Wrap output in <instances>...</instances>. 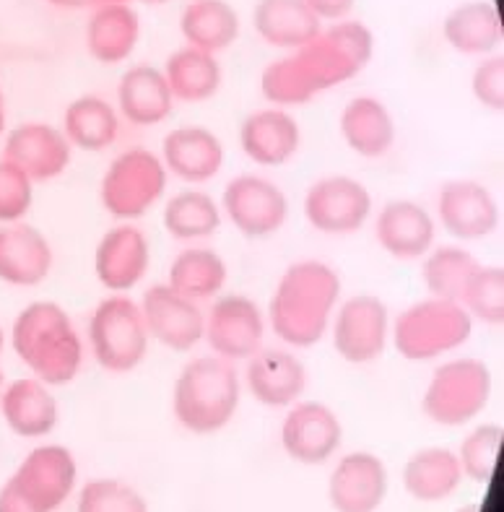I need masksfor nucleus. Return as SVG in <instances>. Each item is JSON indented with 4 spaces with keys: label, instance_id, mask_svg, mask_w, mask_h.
I'll return each mask as SVG.
<instances>
[{
    "label": "nucleus",
    "instance_id": "41",
    "mask_svg": "<svg viewBox=\"0 0 504 512\" xmlns=\"http://www.w3.org/2000/svg\"><path fill=\"white\" fill-rule=\"evenodd\" d=\"M34 185L16 164L0 156V227L26 221L34 206Z\"/></svg>",
    "mask_w": 504,
    "mask_h": 512
},
{
    "label": "nucleus",
    "instance_id": "46",
    "mask_svg": "<svg viewBox=\"0 0 504 512\" xmlns=\"http://www.w3.org/2000/svg\"><path fill=\"white\" fill-rule=\"evenodd\" d=\"M6 346H8V333L3 331V325H0V359L6 354ZM0 383H3V372H0Z\"/></svg>",
    "mask_w": 504,
    "mask_h": 512
},
{
    "label": "nucleus",
    "instance_id": "15",
    "mask_svg": "<svg viewBox=\"0 0 504 512\" xmlns=\"http://www.w3.org/2000/svg\"><path fill=\"white\" fill-rule=\"evenodd\" d=\"M138 307H141L151 344H159L175 354H190L203 344L206 307L177 294L167 281L146 286V292L138 299Z\"/></svg>",
    "mask_w": 504,
    "mask_h": 512
},
{
    "label": "nucleus",
    "instance_id": "14",
    "mask_svg": "<svg viewBox=\"0 0 504 512\" xmlns=\"http://www.w3.org/2000/svg\"><path fill=\"white\" fill-rule=\"evenodd\" d=\"M437 229L458 245H476L494 237L502 224V206L489 185L473 177H453L437 193Z\"/></svg>",
    "mask_w": 504,
    "mask_h": 512
},
{
    "label": "nucleus",
    "instance_id": "2",
    "mask_svg": "<svg viewBox=\"0 0 504 512\" xmlns=\"http://www.w3.org/2000/svg\"><path fill=\"white\" fill-rule=\"evenodd\" d=\"M343 299V279L320 258H299L284 268L265 307L268 333L286 349H315L328 338Z\"/></svg>",
    "mask_w": 504,
    "mask_h": 512
},
{
    "label": "nucleus",
    "instance_id": "25",
    "mask_svg": "<svg viewBox=\"0 0 504 512\" xmlns=\"http://www.w3.org/2000/svg\"><path fill=\"white\" fill-rule=\"evenodd\" d=\"M0 416L21 440H45L60 424L55 388L32 375L16 377L0 390Z\"/></svg>",
    "mask_w": 504,
    "mask_h": 512
},
{
    "label": "nucleus",
    "instance_id": "37",
    "mask_svg": "<svg viewBox=\"0 0 504 512\" xmlns=\"http://www.w3.org/2000/svg\"><path fill=\"white\" fill-rule=\"evenodd\" d=\"M419 263L427 297L450 299V302L463 299L468 284L481 268V260L471 253V247L458 242L434 245Z\"/></svg>",
    "mask_w": 504,
    "mask_h": 512
},
{
    "label": "nucleus",
    "instance_id": "11",
    "mask_svg": "<svg viewBox=\"0 0 504 512\" xmlns=\"http://www.w3.org/2000/svg\"><path fill=\"white\" fill-rule=\"evenodd\" d=\"M302 216L323 237H351L372 221L375 198L356 177L323 175L304 190Z\"/></svg>",
    "mask_w": 504,
    "mask_h": 512
},
{
    "label": "nucleus",
    "instance_id": "20",
    "mask_svg": "<svg viewBox=\"0 0 504 512\" xmlns=\"http://www.w3.org/2000/svg\"><path fill=\"white\" fill-rule=\"evenodd\" d=\"M167 175L185 188H203L216 180L227 164V149L219 133L206 125H177L162 138L159 149Z\"/></svg>",
    "mask_w": 504,
    "mask_h": 512
},
{
    "label": "nucleus",
    "instance_id": "42",
    "mask_svg": "<svg viewBox=\"0 0 504 512\" xmlns=\"http://www.w3.org/2000/svg\"><path fill=\"white\" fill-rule=\"evenodd\" d=\"M473 99L492 115L504 112V58L499 52L481 58L471 73Z\"/></svg>",
    "mask_w": 504,
    "mask_h": 512
},
{
    "label": "nucleus",
    "instance_id": "23",
    "mask_svg": "<svg viewBox=\"0 0 504 512\" xmlns=\"http://www.w3.org/2000/svg\"><path fill=\"white\" fill-rule=\"evenodd\" d=\"M375 240L388 258L419 263L437 245V221L427 206L411 198H393L372 216Z\"/></svg>",
    "mask_w": 504,
    "mask_h": 512
},
{
    "label": "nucleus",
    "instance_id": "21",
    "mask_svg": "<svg viewBox=\"0 0 504 512\" xmlns=\"http://www.w3.org/2000/svg\"><path fill=\"white\" fill-rule=\"evenodd\" d=\"M390 492V471L380 455L351 450L341 455L328 476L333 512H377Z\"/></svg>",
    "mask_w": 504,
    "mask_h": 512
},
{
    "label": "nucleus",
    "instance_id": "1",
    "mask_svg": "<svg viewBox=\"0 0 504 512\" xmlns=\"http://www.w3.org/2000/svg\"><path fill=\"white\" fill-rule=\"evenodd\" d=\"M375 55V34L364 21L343 19L323 26L312 42L271 60L260 73L265 104L294 110L312 99L349 84Z\"/></svg>",
    "mask_w": 504,
    "mask_h": 512
},
{
    "label": "nucleus",
    "instance_id": "12",
    "mask_svg": "<svg viewBox=\"0 0 504 512\" xmlns=\"http://www.w3.org/2000/svg\"><path fill=\"white\" fill-rule=\"evenodd\" d=\"M224 221L245 240L260 242L276 237L289 221V195L271 177L242 172L224 185L219 198Z\"/></svg>",
    "mask_w": 504,
    "mask_h": 512
},
{
    "label": "nucleus",
    "instance_id": "19",
    "mask_svg": "<svg viewBox=\"0 0 504 512\" xmlns=\"http://www.w3.org/2000/svg\"><path fill=\"white\" fill-rule=\"evenodd\" d=\"M0 156L16 164L34 185H47L68 172L73 162V146L63 136L60 125L45 123V120H26L6 130Z\"/></svg>",
    "mask_w": 504,
    "mask_h": 512
},
{
    "label": "nucleus",
    "instance_id": "3",
    "mask_svg": "<svg viewBox=\"0 0 504 512\" xmlns=\"http://www.w3.org/2000/svg\"><path fill=\"white\" fill-rule=\"evenodd\" d=\"M8 346L29 375L55 390L76 383L84 370V336L71 312L52 299H37L16 312Z\"/></svg>",
    "mask_w": 504,
    "mask_h": 512
},
{
    "label": "nucleus",
    "instance_id": "28",
    "mask_svg": "<svg viewBox=\"0 0 504 512\" xmlns=\"http://www.w3.org/2000/svg\"><path fill=\"white\" fill-rule=\"evenodd\" d=\"M141 13L130 3H104L91 8L86 21V50L97 63L120 65L141 42Z\"/></svg>",
    "mask_w": 504,
    "mask_h": 512
},
{
    "label": "nucleus",
    "instance_id": "5",
    "mask_svg": "<svg viewBox=\"0 0 504 512\" xmlns=\"http://www.w3.org/2000/svg\"><path fill=\"white\" fill-rule=\"evenodd\" d=\"M476 323L460 302L424 297L403 307L390 325V346L414 364L442 362L471 341Z\"/></svg>",
    "mask_w": 504,
    "mask_h": 512
},
{
    "label": "nucleus",
    "instance_id": "47",
    "mask_svg": "<svg viewBox=\"0 0 504 512\" xmlns=\"http://www.w3.org/2000/svg\"><path fill=\"white\" fill-rule=\"evenodd\" d=\"M455 512H481V505H476V502H468V505L458 507Z\"/></svg>",
    "mask_w": 504,
    "mask_h": 512
},
{
    "label": "nucleus",
    "instance_id": "35",
    "mask_svg": "<svg viewBox=\"0 0 504 512\" xmlns=\"http://www.w3.org/2000/svg\"><path fill=\"white\" fill-rule=\"evenodd\" d=\"M177 26L188 47L221 55L240 39L242 19L229 0H190Z\"/></svg>",
    "mask_w": 504,
    "mask_h": 512
},
{
    "label": "nucleus",
    "instance_id": "30",
    "mask_svg": "<svg viewBox=\"0 0 504 512\" xmlns=\"http://www.w3.org/2000/svg\"><path fill=\"white\" fill-rule=\"evenodd\" d=\"M447 47L466 58H489L502 45V16L492 0H466L450 8L442 21Z\"/></svg>",
    "mask_w": 504,
    "mask_h": 512
},
{
    "label": "nucleus",
    "instance_id": "38",
    "mask_svg": "<svg viewBox=\"0 0 504 512\" xmlns=\"http://www.w3.org/2000/svg\"><path fill=\"white\" fill-rule=\"evenodd\" d=\"M502 445V424H471V429H468L466 437L460 440L458 450H455L460 468H463V479L473 481V484H479V487H489L494 476H497L499 458H502Z\"/></svg>",
    "mask_w": 504,
    "mask_h": 512
},
{
    "label": "nucleus",
    "instance_id": "34",
    "mask_svg": "<svg viewBox=\"0 0 504 512\" xmlns=\"http://www.w3.org/2000/svg\"><path fill=\"white\" fill-rule=\"evenodd\" d=\"M252 26L265 45L294 52L323 32V24L304 0H258Z\"/></svg>",
    "mask_w": 504,
    "mask_h": 512
},
{
    "label": "nucleus",
    "instance_id": "18",
    "mask_svg": "<svg viewBox=\"0 0 504 512\" xmlns=\"http://www.w3.org/2000/svg\"><path fill=\"white\" fill-rule=\"evenodd\" d=\"M240 377L252 401L271 411H286L302 401L310 383V372L299 354L286 346H263L242 364Z\"/></svg>",
    "mask_w": 504,
    "mask_h": 512
},
{
    "label": "nucleus",
    "instance_id": "32",
    "mask_svg": "<svg viewBox=\"0 0 504 512\" xmlns=\"http://www.w3.org/2000/svg\"><path fill=\"white\" fill-rule=\"evenodd\" d=\"M229 281V266L219 250L203 245H182L180 253L172 258L167 271V284L182 297L193 299L206 307L219 294H224Z\"/></svg>",
    "mask_w": 504,
    "mask_h": 512
},
{
    "label": "nucleus",
    "instance_id": "31",
    "mask_svg": "<svg viewBox=\"0 0 504 512\" xmlns=\"http://www.w3.org/2000/svg\"><path fill=\"white\" fill-rule=\"evenodd\" d=\"M60 130L73 146V151L104 154L120 138L123 117L110 99L99 97V94H81V97L71 99L63 110Z\"/></svg>",
    "mask_w": 504,
    "mask_h": 512
},
{
    "label": "nucleus",
    "instance_id": "44",
    "mask_svg": "<svg viewBox=\"0 0 504 512\" xmlns=\"http://www.w3.org/2000/svg\"><path fill=\"white\" fill-rule=\"evenodd\" d=\"M50 6L63 8V11H84V8H97L110 3V0H47Z\"/></svg>",
    "mask_w": 504,
    "mask_h": 512
},
{
    "label": "nucleus",
    "instance_id": "8",
    "mask_svg": "<svg viewBox=\"0 0 504 512\" xmlns=\"http://www.w3.org/2000/svg\"><path fill=\"white\" fill-rule=\"evenodd\" d=\"M86 349L110 375L136 372L151 351L138 299L130 294H107L99 299L86 325Z\"/></svg>",
    "mask_w": 504,
    "mask_h": 512
},
{
    "label": "nucleus",
    "instance_id": "6",
    "mask_svg": "<svg viewBox=\"0 0 504 512\" xmlns=\"http://www.w3.org/2000/svg\"><path fill=\"white\" fill-rule=\"evenodd\" d=\"M494 398V372L479 357L442 359L421 393V414L440 429H463L479 422Z\"/></svg>",
    "mask_w": 504,
    "mask_h": 512
},
{
    "label": "nucleus",
    "instance_id": "9",
    "mask_svg": "<svg viewBox=\"0 0 504 512\" xmlns=\"http://www.w3.org/2000/svg\"><path fill=\"white\" fill-rule=\"evenodd\" d=\"M169 180L172 177L167 175L159 151L133 146L112 156L104 169L99 180V203L115 221L138 224L167 198Z\"/></svg>",
    "mask_w": 504,
    "mask_h": 512
},
{
    "label": "nucleus",
    "instance_id": "40",
    "mask_svg": "<svg viewBox=\"0 0 504 512\" xmlns=\"http://www.w3.org/2000/svg\"><path fill=\"white\" fill-rule=\"evenodd\" d=\"M76 512H151V507L128 481L89 479L78 489Z\"/></svg>",
    "mask_w": 504,
    "mask_h": 512
},
{
    "label": "nucleus",
    "instance_id": "43",
    "mask_svg": "<svg viewBox=\"0 0 504 512\" xmlns=\"http://www.w3.org/2000/svg\"><path fill=\"white\" fill-rule=\"evenodd\" d=\"M304 3L320 19V24H325V21L336 24V21L351 19V11L356 6V0H304Z\"/></svg>",
    "mask_w": 504,
    "mask_h": 512
},
{
    "label": "nucleus",
    "instance_id": "13",
    "mask_svg": "<svg viewBox=\"0 0 504 512\" xmlns=\"http://www.w3.org/2000/svg\"><path fill=\"white\" fill-rule=\"evenodd\" d=\"M268 341L265 310L252 297L240 292H224L208 302L203 344L208 354L227 359L232 364H245L255 357Z\"/></svg>",
    "mask_w": 504,
    "mask_h": 512
},
{
    "label": "nucleus",
    "instance_id": "33",
    "mask_svg": "<svg viewBox=\"0 0 504 512\" xmlns=\"http://www.w3.org/2000/svg\"><path fill=\"white\" fill-rule=\"evenodd\" d=\"M224 224L219 198L203 188H182L164 198L162 227L180 245H203Z\"/></svg>",
    "mask_w": 504,
    "mask_h": 512
},
{
    "label": "nucleus",
    "instance_id": "10",
    "mask_svg": "<svg viewBox=\"0 0 504 512\" xmlns=\"http://www.w3.org/2000/svg\"><path fill=\"white\" fill-rule=\"evenodd\" d=\"M393 312L377 294L343 297L330 320L328 338L333 351L351 367H367L380 362L390 346Z\"/></svg>",
    "mask_w": 504,
    "mask_h": 512
},
{
    "label": "nucleus",
    "instance_id": "29",
    "mask_svg": "<svg viewBox=\"0 0 504 512\" xmlns=\"http://www.w3.org/2000/svg\"><path fill=\"white\" fill-rule=\"evenodd\" d=\"M463 468L453 448L429 445L408 455L403 463L401 484L411 500L424 505H437L455 497L463 484Z\"/></svg>",
    "mask_w": 504,
    "mask_h": 512
},
{
    "label": "nucleus",
    "instance_id": "45",
    "mask_svg": "<svg viewBox=\"0 0 504 512\" xmlns=\"http://www.w3.org/2000/svg\"><path fill=\"white\" fill-rule=\"evenodd\" d=\"M8 130V110H6V94H3V86H0V138L6 136Z\"/></svg>",
    "mask_w": 504,
    "mask_h": 512
},
{
    "label": "nucleus",
    "instance_id": "27",
    "mask_svg": "<svg viewBox=\"0 0 504 512\" xmlns=\"http://www.w3.org/2000/svg\"><path fill=\"white\" fill-rule=\"evenodd\" d=\"M338 133L343 143L362 159H382L398 141V123L393 112L375 94H359L343 104L338 115Z\"/></svg>",
    "mask_w": 504,
    "mask_h": 512
},
{
    "label": "nucleus",
    "instance_id": "4",
    "mask_svg": "<svg viewBox=\"0 0 504 512\" xmlns=\"http://www.w3.org/2000/svg\"><path fill=\"white\" fill-rule=\"evenodd\" d=\"M240 364L201 354L182 364L172 385V416L185 432L198 437L219 435L240 411Z\"/></svg>",
    "mask_w": 504,
    "mask_h": 512
},
{
    "label": "nucleus",
    "instance_id": "22",
    "mask_svg": "<svg viewBox=\"0 0 504 512\" xmlns=\"http://www.w3.org/2000/svg\"><path fill=\"white\" fill-rule=\"evenodd\" d=\"M237 143L255 167H286L302 149V125L291 110L265 104L242 117Z\"/></svg>",
    "mask_w": 504,
    "mask_h": 512
},
{
    "label": "nucleus",
    "instance_id": "24",
    "mask_svg": "<svg viewBox=\"0 0 504 512\" xmlns=\"http://www.w3.org/2000/svg\"><path fill=\"white\" fill-rule=\"evenodd\" d=\"M55 250L47 234L29 221L0 227V284L13 289H34L50 279Z\"/></svg>",
    "mask_w": 504,
    "mask_h": 512
},
{
    "label": "nucleus",
    "instance_id": "7",
    "mask_svg": "<svg viewBox=\"0 0 504 512\" xmlns=\"http://www.w3.org/2000/svg\"><path fill=\"white\" fill-rule=\"evenodd\" d=\"M78 487V461L58 442L37 445L0 487V512H55Z\"/></svg>",
    "mask_w": 504,
    "mask_h": 512
},
{
    "label": "nucleus",
    "instance_id": "17",
    "mask_svg": "<svg viewBox=\"0 0 504 512\" xmlns=\"http://www.w3.org/2000/svg\"><path fill=\"white\" fill-rule=\"evenodd\" d=\"M94 279L107 294H130L151 271V240L133 221H115L94 245Z\"/></svg>",
    "mask_w": 504,
    "mask_h": 512
},
{
    "label": "nucleus",
    "instance_id": "48",
    "mask_svg": "<svg viewBox=\"0 0 504 512\" xmlns=\"http://www.w3.org/2000/svg\"><path fill=\"white\" fill-rule=\"evenodd\" d=\"M146 3H167V0H146Z\"/></svg>",
    "mask_w": 504,
    "mask_h": 512
},
{
    "label": "nucleus",
    "instance_id": "16",
    "mask_svg": "<svg viewBox=\"0 0 504 512\" xmlns=\"http://www.w3.org/2000/svg\"><path fill=\"white\" fill-rule=\"evenodd\" d=\"M278 442L299 466H323L343 445V422L328 403L302 398L284 411Z\"/></svg>",
    "mask_w": 504,
    "mask_h": 512
},
{
    "label": "nucleus",
    "instance_id": "26",
    "mask_svg": "<svg viewBox=\"0 0 504 512\" xmlns=\"http://www.w3.org/2000/svg\"><path fill=\"white\" fill-rule=\"evenodd\" d=\"M115 107L125 123L136 128H156L167 123L175 110V97L169 91L162 68L151 63L125 68L117 78Z\"/></svg>",
    "mask_w": 504,
    "mask_h": 512
},
{
    "label": "nucleus",
    "instance_id": "39",
    "mask_svg": "<svg viewBox=\"0 0 504 512\" xmlns=\"http://www.w3.org/2000/svg\"><path fill=\"white\" fill-rule=\"evenodd\" d=\"M463 310L471 315L476 325L499 328L504 323V271L502 266H484L468 284L466 294L460 299Z\"/></svg>",
    "mask_w": 504,
    "mask_h": 512
},
{
    "label": "nucleus",
    "instance_id": "36",
    "mask_svg": "<svg viewBox=\"0 0 504 512\" xmlns=\"http://www.w3.org/2000/svg\"><path fill=\"white\" fill-rule=\"evenodd\" d=\"M175 102L203 104L214 99L224 84L219 55L182 45L167 58L162 68Z\"/></svg>",
    "mask_w": 504,
    "mask_h": 512
}]
</instances>
